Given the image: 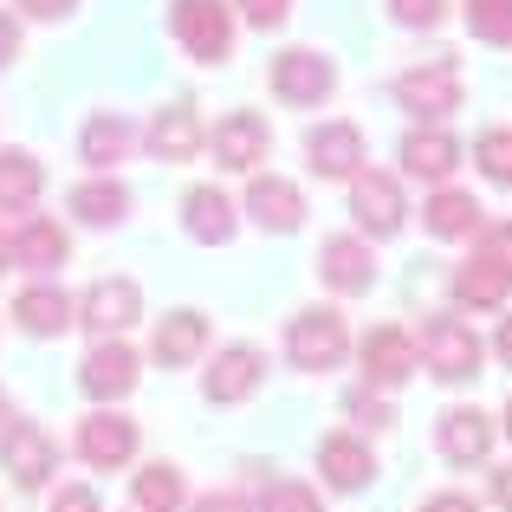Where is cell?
Wrapping results in <instances>:
<instances>
[{
    "label": "cell",
    "mask_w": 512,
    "mask_h": 512,
    "mask_svg": "<svg viewBox=\"0 0 512 512\" xmlns=\"http://www.w3.org/2000/svg\"><path fill=\"white\" fill-rule=\"evenodd\" d=\"M512 292V221H480L474 253L454 273V305L467 312H500Z\"/></svg>",
    "instance_id": "1"
},
{
    "label": "cell",
    "mask_w": 512,
    "mask_h": 512,
    "mask_svg": "<svg viewBox=\"0 0 512 512\" xmlns=\"http://www.w3.org/2000/svg\"><path fill=\"white\" fill-rule=\"evenodd\" d=\"M234 33H240L234 0H169V39L195 65H227L234 59Z\"/></svg>",
    "instance_id": "2"
},
{
    "label": "cell",
    "mask_w": 512,
    "mask_h": 512,
    "mask_svg": "<svg viewBox=\"0 0 512 512\" xmlns=\"http://www.w3.org/2000/svg\"><path fill=\"white\" fill-rule=\"evenodd\" d=\"M415 350H422V370L435 376V383H474L480 363H487V344L474 338V325L454 312H435L422 318V338H415Z\"/></svg>",
    "instance_id": "3"
},
{
    "label": "cell",
    "mask_w": 512,
    "mask_h": 512,
    "mask_svg": "<svg viewBox=\"0 0 512 512\" xmlns=\"http://www.w3.org/2000/svg\"><path fill=\"white\" fill-rule=\"evenodd\" d=\"M389 98H396L415 124H441V117L461 111L467 78H461V65H454V59H428V65H409V72L389 78Z\"/></svg>",
    "instance_id": "4"
},
{
    "label": "cell",
    "mask_w": 512,
    "mask_h": 512,
    "mask_svg": "<svg viewBox=\"0 0 512 512\" xmlns=\"http://www.w3.org/2000/svg\"><path fill=\"white\" fill-rule=\"evenodd\" d=\"M286 357H292V370H305V376L338 370L350 357V325H344L338 305H312V312L292 318L286 325Z\"/></svg>",
    "instance_id": "5"
},
{
    "label": "cell",
    "mask_w": 512,
    "mask_h": 512,
    "mask_svg": "<svg viewBox=\"0 0 512 512\" xmlns=\"http://www.w3.org/2000/svg\"><path fill=\"white\" fill-rule=\"evenodd\" d=\"M350 221H357L363 240H396L409 227V195H402L396 175H383V169L350 175Z\"/></svg>",
    "instance_id": "6"
},
{
    "label": "cell",
    "mask_w": 512,
    "mask_h": 512,
    "mask_svg": "<svg viewBox=\"0 0 512 512\" xmlns=\"http://www.w3.org/2000/svg\"><path fill=\"white\" fill-rule=\"evenodd\" d=\"M331 91H338V65H331L325 52L286 46L273 59V98L279 104H292V111H318V104H331Z\"/></svg>",
    "instance_id": "7"
},
{
    "label": "cell",
    "mask_w": 512,
    "mask_h": 512,
    "mask_svg": "<svg viewBox=\"0 0 512 512\" xmlns=\"http://www.w3.org/2000/svg\"><path fill=\"white\" fill-rule=\"evenodd\" d=\"M78 461L111 474V467H130L137 461V422H130L117 402H98V409L78 422Z\"/></svg>",
    "instance_id": "8"
},
{
    "label": "cell",
    "mask_w": 512,
    "mask_h": 512,
    "mask_svg": "<svg viewBox=\"0 0 512 512\" xmlns=\"http://www.w3.org/2000/svg\"><path fill=\"white\" fill-rule=\"evenodd\" d=\"M137 318H143V286H137V279H124V273L91 279L85 299H78V325H85L91 338H124Z\"/></svg>",
    "instance_id": "9"
},
{
    "label": "cell",
    "mask_w": 512,
    "mask_h": 512,
    "mask_svg": "<svg viewBox=\"0 0 512 512\" xmlns=\"http://www.w3.org/2000/svg\"><path fill=\"white\" fill-rule=\"evenodd\" d=\"M363 163H370V150H363V130L350 117H325V124L305 130V169L318 182H350Z\"/></svg>",
    "instance_id": "10"
},
{
    "label": "cell",
    "mask_w": 512,
    "mask_h": 512,
    "mask_svg": "<svg viewBox=\"0 0 512 512\" xmlns=\"http://www.w3.org/2000/svg\"><path fill=\"white\" fill-rule=\"evenodd\" d=\"M493 441H500V422H493L487 409H474V402H454V409H441L435 422V448L448 467H480L493 454Z\"/></svg>",
    "instance_id": "11"
},
{
    "label": "cell",
    "mask_w": 512,
    "mask_h": 512,
    "mask_svg": "<svg viewBox=\"0 0 512 512\" xmlns=\"http://www.w3.org/2000/svg\"><path fill=\"white\" fill-rule=\"evenodd\" d=\"M137 376H143V357L124 338H98L85 350V363H78V389L91 402H124L137 389Z\"/></svg>",
    "instance_id": "12"
},
{
    "label": "cell",
    "mask_w": 512,
    "mask_h": 512,
    "mask_svg": "<svg viewBox=\"0 0 512 512\" xmlns=\"http://www.w3.org/2000/svg\"><path fill=\"white\" fill-rule=\"evenodd\" d=\"M357 357H363V383L383 389V396H389V389H402L415 370H422V350H415V338L402 325H376L370 338L357 344Z\"/></svg>",
    "instance_id": "13"
},
{
    "label": "cell",
    "mask_w": 512,
    "mask_h": 512,
    "mask_svg": "<svg viewBox=\"0 0 512 512\" xmlns=\"http://www.w3.org/2000/svg\"><path fill=\"white\" fill-rule=\"evenodd\" d=\"M247 221L260 227V234H299L305 227V188L299 182H286V175H273V169H253V182H247Z\"/></svg>",
    "instance_id": "14"
},
{
    "label": "cell",
    "mask_w": 512,
    "mask_h": 512,
    "mask_svg": "<svg viewBox=\"0 0 512 512\" xmlns=\"http://www.w3.org/2000/svg\"><path fill=\"white\" fill-rule=\"evenodd\" d=\"M318 279H325L338 299H363L376 286V240L363 234H331L318 247Z\"/></svg>",
    "instance_id": "15"
},
{
    "label": "cell",
    "mask_w": 512,
    "mask_h": 512,
    "mask_svg": "<svg viewBox=\"0 0 512 512\" xmlns=\"http://www.w3.org/2000/svg\"><path fill=\"white\" fill-rule=\"evenodd\" d=\"M260 383H266V350L260 344H221L214 350V370L201 376V396H208L214 409H234V402H247Z\"/></svg>",
    "instance_id": "16"
},
{
    "label": "cell",
    "mask_w": 512,
    "mask_h": 512,
    "mask_svg": "<svg viewBox=\"0 0 512 512\" xmlns=\"http://www.w3.org/2000/svg\"><path fill=\"white\" fill-rule=\"evenodd\" d=\"M0 467L13 474L20 493H39L52 480V467H59V448H52V435L39 422H7V435H0Z\"/></svg>",
    "instance_id": "17"
},
{
    "label": "cell",
    "mask_w": 512,
    "mask_h": 512,
    "mask_svg": "<svg viewBox=\"0 0 512 512\" xmlns=\"http://www.w3.org/2000/svg\"><path fill=\"white\" fill-rule=\"evenodd\" d=\"M208 150H214V163H221V169L253 175V169L266 163V150H273V130H266L260 111H227L221 124L208 130Z\"/></svg>",
    "instance_id": "18"
},
{
    "label": "cell",
    "mask_w": 512,
    "mask_h": 512,
    "mask_svg": "<svg viewBox=\"0 0 512 512\" xmlns=\"http://www.w3.org/2000/svg\"><path fill=\"white\" fill-rule=\"evenodd\" d=\"M143 143H150L156 163H195V156L208 150V124H201V111L188 98H175V104H163V111L150 117Z\"/></svg>",
    "instance_id": "19"
},
{
    "label": "cell",
    "mask_w": 512,
    "mask_h": 512,
    "mask_svg": "<svg viewBox=\"0 0 512 512\" xmlns=\"http://www.w3.org/2000/svg\"><path fill=\"white\" fill-rule=\"evenodd\" d=\"M402 169L415 175V182H448L454 169H461V137H454V130H441V124H415L409 137H402Z\"/></svg>",
    "instance_id": "20"
},
{
    "label": "cell",
    "mask_w": 512,
    "mask_h": 512,
    "mask_svg": "<svg viewBox=\"0 0 512 512\" xmlns=\"http://www.w3.org/2000/svg\"><path fill=\"white\" fill-rule=\"evenodd\" d=\"M318 474H325V487L331 493H363L376 480V454H370V441L363 435H325L318 441Z\"/></svg>",
    "instance_id": "21"
},
{
    "label": "cell",
    "mask_w": 512,
    "mask_h": 512,
    "mask_svg": "<svg viewBox=\"0 0 512 512\" xmlns=\"http://www.w3.org/2000/svg\"><path fill=\"white\" fill-rule=\"evenodd\" d=\"M182 227H188V240H201V247H227V240L240 234V208L214 182H195L182 195Z\"/></svg>",
    "instance_id": "22"
},
{
    "label": "cell",
    "mask_w": 512,
    "mask_h": 512,
    "mask_svg": "<svg viewBox=\"0 0 512 512\" xmlns=\"http://www.w3.org/2000/svg\"><path fill=\"white\" fill-rule=\"evenodd\" d=\"M137 150V124L124 111H91L85 130H78V163H91L98 175H111L124 156Z\"/></svg>",
    "instance_id": "23"
},
{
    "label": "cell",
    "mask_w": 512,
    "mask_h": 512,
    "mask_svg": "<svg viewBox=\"0 0 512 512\" xmlns=\"http://www.w3.org/2000/svg\"><path fill=\"white\" fill-rule=\"evenodd\" d=\"M201 350H208V312L182 305V312H163V318H156L150 357L163 363V370H188V363H195Z\"/></svg>",
    "instance_id": "24"
},
{
    "label": "cell",
    "mask_w": 512,
    "mask_h": 512,
    "mask_svg": "<svg viewBox=\"0 0 512 512\" xmlns=\"http://www.w3.org/2000/svg\"><path fill=\"white\" fill-rule=\"evenodd\" d=\"M13 325L26 331V338H59V331L78 325V305L65 299L59 286H46V279H33V286L13 299Z\"/></svg>",
    "instance_id": "25"
},
{
    "label": "cell",
    "mask_w": 512,
    "mask_h": 512,
    "mask_svg": "<svg viewBox=\"0 0 512 512\" xmlns=\"http://www.w3.org/2000/svg\"><path fill=\"white\" fill-rule=\"evenodd\" d=\"M480 221H487V208L474 201V188H448V182H441L435 195L422 201V227L435 240H474Z\"/></svg>",
    "instance_id": "26"
},
{
    "label": "cell",
    "mask_w": 512,
    "mask_h": 512,
    "mask_svg": "<svg viewBox=\"0 0 512 512\" xmlns=\"http://www.w3.org/2000/svg\"><path fill=\"white\" fill-rule=\"evenodd\" d=\"M72 260V234H65L59 221H46V214H33V221L13 234V266H26V273H52V266Z\"/></svg>",
    "instance_id": "27"
},
{
    "label": "cell",
    "mask_w": 512,
    "mask_h": 512,
    "mask_svg": "<svg viewBox=\"0 0 512 512\" xmlns=\"http://www.w3.org/2000/svg\"><path fill=\"white\" fill-rule=\"evenodd\" d=\"M65 208H72L85 227H117L130 214V188L117 182V175H85V182L65 195Z\"/></svg>",
    "instance_id": "28"
},
{
    "label": "cell",
    "mask_w": 512,
    "mask_h": 512,
    "mask_svg": "<svg viewBox=\"0 0 512 512\" xmlns=\"http://www.w3.org/2000/svg\"><path fill=\"white\" fill-rule=\"evenodd\" d=\"M46 195V169L33 150H0V214H26Z\"/></svg>",
    "instance_id": "29"
},
{
    "label": "cell",
    "mask_w": 512,
    "mask_h": 512,
    "mask_svg": "<svg viewBox=\"0 0 512 512\" xmlns=\"http://www.w3.org/2000/svg\"><path fill=\"white\" fill-rule=\"evenodd\" d=\"M188 506V480L175 461H150L137 474V512H182Z\"/></svg>",
    "instance_id": "30"
},
{
    "label": "cell",
    "mask_w": 512,
    "mask_h": 512,
    "mask_svg": "<svg viewBox=\"0 0 512 512\" xmlns=\"http://www.w3.org/2000/svg\"><path fill=\"white\" fill-rule=\"evenodd\" d=\"M461 20L480 46H512V0H461Z\"/></svg>",
    "instance_id": "31"
},
{
    "label": "cell",
    "mask_w": 512,
    "mask_h": 512,
    "mask_svg": "<svg viewBox=\"0 0 512 512\" xmlns=\"http://www.w3.org/2000/svg\"><path fill=\"white\" fill-rule=\"evenodd\" d=\"M474 163L493 188H512V124H493L474 137Z\"/></svg>",
    "instance_id": "32"
},
{
    "label": "cell",
    "mask_w": 512,
    "mask_h": 512,
    "mask_svg": "<svg viewBox=\"0 0 512 512\" xmlns=\"http://www.w3.org/2000/svg\"><path fill=\"white\" fill-rule=\"evenodd\" d=\"M260 512H318V493L305 480H273L260 487Z\"/></svg>",
    "instance_id": "33"
},
{
    "label": "cell",
    "mask_w": 512,
    "mask_h": 512,
    "mask_svg": "<svg viewBox=\"0 0 512 512\" xmlns=\"http://www.w3.org/2000/svg\"><path fill=\"white\" fill-rule=\"evenodd\" d=\"M389 20L409 26V33H435L448 20V0H389Z\"/></svg>",
    "instance_id": "34"
},
{
    "label": "cell",
    "mask_w": 512,
    "mask_h": 512,
    "mask_svg": "<svg viewBox=\"0 0 512 512\" xmlns=\"http://www.w3.org/2000/svg\"><path fill=\"white\" fill-rule=\"evenodd\" d=\"M240 26H253V33H279V26L292 20V0H234Z\"/></svg>",
    "instance_id": "35"
},
{
    "label": "cell",
    "mask_w": 512,
    "mask_h": 512,
    "mask_svg": "<svg viewBox=\"0 0 512 512\" xmlns=\"http://www.w3.org/2000/svg\"><path fill=\"white\" fill-rule=\"evenodd\" d=\"M344 409H350V415H363L370 428H389V422H396V409L383 402V389H370V383H363V389H350V396H344Z\"/></svg>",
    "instance_id": "36"
},
{
    "label": "cell",
    "mask_w": 512,
    "mask_h": 512,
    "mask_svg": "<svg viewBox=\"0 0 512 512\" xmlns=\"http://www.w3.org/2000/svg\"><path fill=\"white\" fill-rule=\"evenodd\" d=\"M13 7H20L26 13V20H72V13H78V0H13Z\"/></svg>",
    "instance_id": "37"
},
{
    "label": "cell",
    "mask_w": 512,
    "mask_h": 512,
    "mask_svg": "<svg viewBox=\"0 0 512 512\" xmlns=\"http://www.w3.org/2000/svg\"><path fill=\"white\" fill-rule=\"evenodd\" d=\"M52 512H98V493H91V487H59Z\"/></svg>",
    "instance_id": "38"
},
{
    "label": "cell",
    "mask_w": 512,
    "mask_h": 512,
    "mask_svg": "<svg viewBox=\"0 0 512 512\" xmlns=\"http://www.w3.org/2000/svg\"><path fill=\"white\" fill-rule=\"evenodd\" d=\"M13 59H20V20H7V13H0V72H7Z\"/></svg>",
    "instance_id": "39"
},
{
    "label": "cell",
    "mask_w": 512,
    "mask_h": 512,
    "mask_svg": "<svg viewBox=\"0 0 512 512\" xmlns=\"http://www.w3.org/2000/svg\"><path fill=\"white\" fill-rule=\"evenodd\" d=\"M422 512H480V500H467V493H435V500H422Z\"/></svg>",
    "instance_id": "40"
},
{
    "label": "cell",
    "mask_w": 512,
    "mask_h": 512,
    "mask_svg": "<svg viewBox=\"0 0 512 512\" xmlns=\"http://www.w3.org/2000/svg\"><path fill=\"white\" fill-rule=\"evenodd\" d=\"M188 512H247V500L240 493H208V500H195Z\"/></svg>",
    "instance_id": "41"
},
{
    "label": "cell",
    "mask_w": 512,
    "mask_h": 512,
    "mask_svg": "<svg viewBox=\"0 0 512 512\" xmlns=\"http://www.w3.org/2000/svg\"><path fill=\"white\" fill-rule=\"evenodd\" d=\"M493 500H500V512H512V461L493 467Z\"/></svg>",
    "instance_id": "42"
},
{
    "label": "cell",
    "mask_w": 512,
    "mask_h": 512,
    "mask_svg": "<svg viewBox=\"0 0 512 512\" xmlns=\"http://www.w3.org/2000/svg\"><path fill=\"white\" fill-rule=\"evenodd\" d=\"M493 350H500V363L512 370V318H500V338H493Z\"/></svg>",
    "instance_id": "43"
},
{
    "label": "cell",
    "mask_w": 512,
    "mask_h": 512,
    "mask_svg": "<svg viewBox=\"0 0 512 512\" xmlns=\"http://www.w3.org/2000/svg\"><path fill=\"white\" fill-rule=\"evenodd\" d=\"M7 266H13V234L0 227V273H7Z\"/></svg>",
    "instance_id": "44"
},
{
    "label": "cell",
    "mask_w": 512,
    "mask_h": 512,
    "mask_svg": "<svg viewBox=\"0 0 512 512\" xmlns=\"http://www.w3.org/2000/svg\"><path fill=\"white\" fill-rule=\"evenodd\" d=\"M500 428H506V441H512V402H506V422H500Z\"/></svg>",
    "instance_id": "45"
},
{
    "label": "cell",
    "mask_w": 512,
    "mask_h": 512,
    "mask_svg": "<svg viewBox=\"0 0 512 512\" xmlns=\"http://www.w3.org/2000/svg\"><path fill=\"white\" fill-rule=\"evenodd\" d=\"M0 415H7V396H0Z\"/></svg>",
    "instance_id": "46"
}]
</instances>
